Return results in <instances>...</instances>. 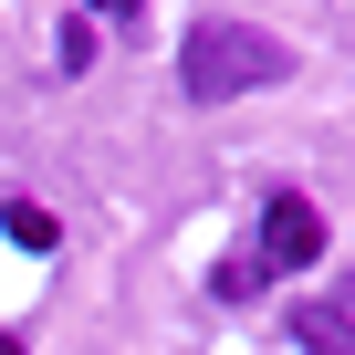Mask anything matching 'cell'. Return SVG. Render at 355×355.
Wrapping results in <instances>:
<instances>
[{
  "label": "cell",
  "instance_id": "1",
  "mask_svg": "<svg viewBox=\"0 0 355 355\" xmlns=\"http://www.w3.org/2000/svg\"><path fill=\"white\" fill-rule=\"evenodd\" d=\"M293 73V42L251 32V21H199L189 42H178V84H189V105H230V94H272Z\"/></svg>",
  "mask_w": 355,
  "mask_h": 355
},
{
  "label": "cell",
  "instance_id": "2",
  "mask_svg": "<svg viewBox=\"0 0 355 355\" xmlns=\"http://www.w3.org/2000/svg\"><path fill=\"white\" fill-rule=\"evenodd\" d=\"M303 261H324V209H313L303 189H272V199H261L251 272H303Z\"/></svg>",
  "mask_w": 355,
  "mask_h": 355
},
{
  "label": "cell",
  "instance_id": "3",
  "mask_svg": "<svg viewBox=\"0 0 355 355\" xmlns=\"http://www.w3.org/2000/svg\"><path fill=\"white\" fill-rule=\"evenodd\" d=\"M282 324L303 355H355V313H334V303H282Z\"/></svg>",
  "mask_w": 355,
  "mask_h": 355
},
{
  "label": "cell",
  "instance_id": "4",
  "mask_svg": "<svg viewBox=\"0 0 355 355\" xmlns=\"http://www.w3.org/2000/svg\"><path fill=\"white\" fill-rule=\"evenodd\" d=\"M0 230H11V241H21V251H32V261H42V251H53V241H63V220H53V209H42V199H11V209H0Z\"/></svg>",
  "mask_w": 355,
  "mask_h": 355
},
{
  "label": "cell",
  "instance_id": "5",
  "mask_svg": "<svg viewBox=\"0 0 355 355\" xmlns=\"http://www.w3.org/2000/svg\"><path fill=\"white\" fill-rule=\"evenodd\" d=\"M53 53H63V73H84V63H94V21H63V32H53Z\"/></svg>",
  "mask_w": 355,
  "mask_h": 355
},
{
  "label": "cell",
  "instance_id": "6",
  "mask_svg": "<svg viewBox=\"0 0 355 355\" xmlns=\"http://www.w3.org/2000/svg\"><path fill=\"white\" fill-rule=\"evenodd\" d=\"M209 293H220V303H241V293H261V272H251V251H241V261H220V282H209Z\"/></svg>",
  "mask_w": 355,
  "mask_h": 355
},
{
  "label": "cell",
  "instance_id": "7",
  "mask_svg": "<svg viewBox=\"0 0 355 355\" xmlns=\"http://www.w3.org/2000/svg\"><path fill=\"white\" fill-rule=\"evenodd\" d=\"M84 11H105V21H115V32H125V21H136V11H146V0H84Z\"/></svg>",
  "mask_w": 355,
  "mask_h": 355
},
{
  "label": "cell",
  "instance_id": "8",
  "mask_svg": "<svg viewBox=\"0 0 355 355\" xmlns=\"http://www.w3.org/2000/svg\"><path fill=\"white\" fill-rule=\"evenodd\" d=\"M0 355H21V334H0Z\"/></svg>",
  "mask_w": 355,
  "mask_h": 355
},
{
  "label": "cell",
  "instance_id": "9",
  "mask_svg": "<svg viewBox=\"0 0 355 355\" xmlns=\"http://www.w3.org/2000/svg\"><path fill=\"white\" fill-rule=\"evenodd\" d=\"M334 313H355V293H345V303H334Z\"/></svg>",
  "mask_w": 355,
  "mask_h": 355
}]
</instances>
